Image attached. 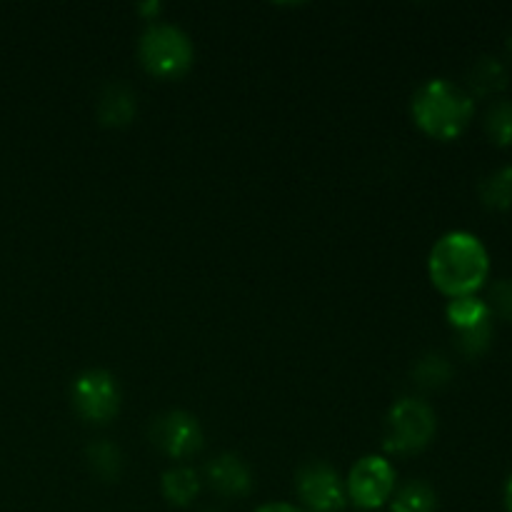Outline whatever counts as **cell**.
<instances>
[{
	"instance_id": "3",
	"label": "cell",
	"mask_w": 512,
	"mask_h": 512,
	"mask_svg": "<svg viewBox=\"0 0 512 512\" xmlns=\"http://www.w3.org/2000/svg\"><path fill=\"white\" fill-rule=\"evenodd\" d=\"M138 58L155 78H180L193 65V43L175 25L153 23L140 35Z\"/></svg>"
},
{
	"instance_id": "6",
	"label": "cell",
	"mask_w": 512,
	"mask_h": 512,
	"mask_svg": "<svg viewBox=\"0 0 512 512\" xmlns=\"http://www.w3.org/2000/svg\"><path fill=\"white\" fill-rule=\"evenodd\" d=\"M73 405L88 423H108L120 410V388L108 370H85L73 383Z\"/></svg>"
},
{
	"instance_id": "21",
	"label": "cell",
	"mask_w": 512,
	"mask_h": 512,
	"mask_svg": "<svg viewBox=\"0 0 512 512\" xmlns=\"http://www.w3.org/2000/svg\"><path fill=\"white\" fill-rule=\"evenodd\" d=\"M255 512H305V510L298 508V505H290V503H268Z\"/></svg>"
},
{
	"instance_id": "13",
	"label": "cell",
	"mask_w": 512,
	"mask_h": 512,
	"mask_svg": "<svg viewBox=\"0 0 512 512\" xmlns=\"http://www.w3.org/2000/svg\"><path fill=\"white\" fill-rule=\"evenodd\" d=\"M470 88L480 98L500 93L508 88V70L498 58H480L470 70Z\"/></svg>"
},
{
	"instance_id": "11",
	"label": "cell",
	"mask_w": 512,
	"mask_h": 512,
	"mask_svg": "<svg viewBox=\"0 0 512 512\" xmlns=\"http://www.w3.org/2000/svg\"><path fill=\"white\" fill-rule=\"evenodd\" d=\"M445 318H448L450 328H453L455 333H465V330L493 323V313H490L488 303L480 300L478 295H465V298L450 300L448 308H445Z\"/></svg>"
},
{
	"instance_id": "4",
	"label": "cell",
	"mask_w": 512,
	"mask_h": 512,
	"mask_svg": "<svg viewBox=\"0 0 512 512\" xmlns=\"http://www.w3.org/2000/svg\"><path fill=\"white\" fill-rule=\"evenodd\" d=\"M438 420L433 408L423 400L403 398L390 408L385 420V450L395 455H410L423 450L433 440Z\"/></svg>"
},
{
	"instance_id": "16",
	"label": "cell",
	"mask_w": 512,
	"mask_h": 512,
	"mask_svg": "<svg viewBox=\"0 0 512 512\" xmlns=\"http://www.w3.org/2000/svg\"><path fill=\"white\" fill-rule=\"evenodd\" d=\"M485 133L500 148H512V103L498 100L485 115Z\"/></svg>"
},
{
	"instance_id": "23",
	"label": "cell",
	"mask_w": 512,
	"mask_h": 512,
	"mask_svg": "<svg viewBox=\"0 0 512 512\" xmlns=\"http://www.w3.org/2000/svg\"><path fill=\"white\" fill-rule=\"evenodd\" d=\"M508 48H510V53H512V35H510V40H508Z\"/></svg>"
},
{
	"instance_id": "14",
	"label": "cell",
	"mask_w": 512,
	"mask_h": 512,
	"mask_svg": "<svg viewBox=\"0 0 512 512\" xmlns=\"http://www.w3.org/2000/svg\"><path fill=\"white\" fill-rule=\"evenodd\" d=\"M390 512H438V495L428 483L413 480L390 498Z\"/></svg>"
},
{
	"instance_id": "15",
	"label": "cell",
	"mask_w": 512,
	"mask_h": 512,
	"mask_svg": "<svg viewBox=\"0 0 512 512\" xmlns=\"http://www.w3.org/2000/svg\"><path fill=\"white\" fill-rule=\"evenodd\" d=\"M480 200L490 210L512 208V165L495 170L480 183Z\"/></svg>"
},
{
	"instance_id": "5",
	"label": "cell",
	"mask_w": 512,
	"mask_h": 512,
	"mask_svg": "<svg viewBox=\"0 0 512 512\" xmlns=\"http://www.w3.org/2000/svg\"><path fill=\"white\" fill-rule=\"evenodd\" d=\"M395 493V470L380 455H365L350 468L345 495L360 510H378Z\"/></svg>"
},
{
	"instance_id": "22",
	"label": "cell",
	"mask_w": 512,
	"mask_h": 512,
	"mask_svg": "<svg viewBox=\"0 0 512 512\" xmlns=\"http://www.w3.org/2000/svg\"><path fill=\"white\" fill-rule=\"evenodd\" d=\"M505 510L512 512V475L508 478V483H505Z\"/></svg>"
},
{
	"instance_id": "8",
	"label": "cell",
	"mask_w": 512,
	"mask_h": 512,
	"mask_svg": "<svg viewBox=\"0 0 512 512\" xmlns=\"http://www.w3.org/2000/svg\"><path fill=\"white\" fill-rule=\"evenodd\" d=\"M153 443L170 458H190L203 448V428L185 410H170L153 423Z\"/></svg>"
},
{
	"instance_id": "9",
	"label": "cell",
	"mask_w": 512,
	"mask_h": 512,
	"mask_svg": "<svg viewBox=\"0 0 512 512\" xmlns=\"http://www.w3.org/2000/svg\"><path fill=\"white\" fill-rule=\"evenodd\" d=\"M205 478L213 485V490H218L225 498H243L253 488L250 470L245 468V463L238 455L230 453H223L210 460L208 468H205Z\"/></svg>"
},
{
	"instance_id": "2",
	"label": "cell",
	"mask_w": 512,
	"mask_h": 512,
	"mask_svg": "<svg viewBox=\"0 0 512 512\" xmlns=\"http://www.w3.org/2000/svg\"><path fill=\"white\" fill-rule=\"evenodd\" d=\"M413 120L435 140H455L465 133L475 115V98L445 78L428 80L413 95Z\"/></svg>"
},
{
	"instance_id": "18",
	"label": "cell",
	"mask_w": 512,
	"mask_h": 512,
	"mask_svg": "<svg viewBox=\"0 0 512 512\" xmlns=\"http://www.w3.org/2000/svg\"><path fill=\"white\" fill-rule=\"evenodd\" d=\"M88 460L90 468L95 475H100L103 480H115L120 475V453L115 445L110 443H95L88 448Z\"/></svg>"
},
{
	"instance_id": "1",
	"label": "cell",
	"mask_w": 512,
	"mask_h": 512,
	"mask_svg": "<svg viewBox=\"0 0 512 512\" xmlns=\"http://www.w3.org/2000/svg\"><path fill=\"white\" fill-rule=\"evenodd\" d=\"M428 273L435 288L450 300L475 295L490 275L488 248L478 235L465 230L445 233L430 250Z\"/></svg>"
},
{
	"instance_id": "12",
	"label": "cell",
	"mask_w": 512,
	"mask_h": 512,
	"mask_svg": "<svg viewBox=\"0 0 512 512\" xmlns=\"http://www.w3.org/2000/svg\"><path fill=\"white\" fill-rule=\"evenodd\" d=\"M163 495L170 505H185L193 503L200 493V475L193 468H173L163 475Z\"/></svg>"
},
{
	"instance_id": "19",
	"label": "cell",
	"mask_w": 512,
	"mask_h": 512,
	"mask_svg": "<svg viewBox=\"0 0 512 512\" xmlns=\"http://www.w3.org/2000/svg\"><path fill=\"white\" fill-rule=\"evenodd\" d=\"M455 340H458L460 353L468 355V358H480L490 348V340H493V323L465 330V333H455Z\"/></svg>"
},
{
	"instance_id": "17",
	"label": "cell",
	"mask_w": 512,
	"mask_h": 512,
	"mask_svg": "<svg viewBox=\"0 0 512 512\" xmlns=\"http://www.w3.org/2000/svg\"><path fill=\"white\" fill-rule=\"evenodd\" d=\"M415 383L423 385V388H443L450 378H453V368L445 358L440 355H428V358L420 360L413 370Z\"/></svg>"
},
{
	"instance_id": "20",
	"label": "cell",
	"mask_w": 512,
	"mask_h": 512,
	"mask_svg": "<svg viewBox=\"0 0 512 512\" xmlns=\"http://www.w3.org/2000/svg\"><path fill=\"white\" fill-rule=\"evenodd\" d=\"M488 308L490 313L498 315L500 320H508V323H512V278L498 280V283L490 288Z\"/></svg>"
},
{
	"instance_id": "10",
	"label": "cell",
	"mask_w": 512,
	"mask_h": 512,
	"mask_svg": "<svg viewBox=\"0 0 512 512\" xmlns=\"http://www.w3.org/2000/svg\"><path fill=\"white\" fill-rule=\"evenodd\" d=\"M135 110H138L135 95L125 85L118 83L108 85L98 100L100 123L110 125V128H123V125H128L135 118Z\"/></svg>"
},
{
	"instance_id": "7",
	"label": "cell",
	"mask_w": 512,
	"mask_h": 512,
	"mask_svg": "<svg viewBox=\"0 0 512 512\" xmlns=\"http://www.w3.org/2000/svg\"><path fill=\"white\" fill-rule=\"evenodd\" d=\"M295 490L303 500L305 512H340L348 505L345 483L330 465L310 463L300 468Z\"/></svg>"
}]
</instances>
